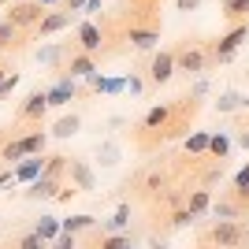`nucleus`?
I'll list each match as a JSON object with an SVG mask.
<instances>
[{
    "label": "nucleus",
    "instance_id": "32",
    "mask_svg": "<svg viewBox=\"0 0 249 249\" xmlns=\"http://www.w3.org/2000/svg\"><path fill=\"white\" fill-rule=\"evenodd\" d=\"M63 52H67L63 45H41V49H37V60H41V63H60Z\"/></svg>",
    "mask_w": 249,
    "mask_h": 249
},
{
    "label": "nucleus",
    "instance_id": "33",
    "mask_svg": "<svg viewBox=\"0 0 249 249\" xmlns=\"http://www.w3.org/2000/svg\"><path fill=\"white\" fill-rule=\"evenodd\" d=\"M134 242L126 238V234H108V238H101L97 242V249H130Z\"/></svg>",
    "mask_w": 249,
    "mask_h": 249
},
{
    "label": "nucleus",
    "instance_id": "42",
    "mask_svg": "<svg viewBox=\"0 0 249 249\" xmlns=\"http://www.w3.org/2000/svg\"><path fill=\"white\" fill-rule=\"evenodd\" d=\"M86 4H89V0H63V8H67V11H86Z\"/></svg>",
    "mask_w": 249,
    "mask_h": 249
},
{
    "label": "nucleus",
    "instance_id": "47",
    "mask_svg": "<svg viewBox=\"0 0 249 249\" xmlns=\"http://www.w3.org/2000/svg\"><path fill=\"white\" fill-rule=\"evenodd\" d=\"M0 4H11V0H0Z\"/></svg>",
    "mask_w": 249,
    "mask_h": 249
},
{
    "label": "nucleus",
    "instance_id": "10",
    "mask_svg": "<svg viewBox=\"0 0 249 249\" xmlns=\"http://www.w3.org/2000/svg\"><path fill=\"white\" fill-rule=\"evenodd\" d=\"M71 19H74V11H67V8H52V11H45V19H41V26H37V34H41V37H49V34H60V30H67V26H71Z\"/></svg>",
    "mask_w": 249,
    "mask_h": 249
},
{
    "label": "nucleus",
    "instance_id": "20",
    "mask_svg": "<svg viewBox=\"0 0 249 249\" xmlns=\"http://www.w3.org/2000/svg\"><path fill=\"white\" fill-rule=\"evenodd\" d=\"M34 234H37V238H45V242L52 246V242H56V238L63 234V223H60L56 216H41L37 223H34Z\"/></svg>",
    "mask_w": 249,
    "mask_h": 249
},
{
    "label": "nucleus",
    "instance_id": "15",
    "mask_svg": "<svg viewBox=\"0 0 249 249\" xmlns=\"http://www.w3.org/2000/svg\"><path fill=\"white\" fill-rule=\"evenodd\" d=\"M63 71L71 74V78H89V74L97 71V63H93V56H89V52H74Z\"/></svg>",
    "mask_w": 249,
    "mask_h": 249
},
{
    "label": "nucleus",
    "instance_id": "28",
    "mask_svg": "<svg viewBox=\"0 0 249 249\" xmlns=\"http://www.w3.org/2000/svg\"><path fill=\"white\" fill-rule=\"evenodd\" d=\"M234 197H238L242 205H246V212H249V164L234 175Z\"/></svg>",
    "mask_w": 249,
    "mask_h": 249
},
{
    "label": "nucleus",
    "instance_id": "41",
    "mask_svg": "<svg viewBox=\"0 0 249 249\" xmlns=\"http://www.w3.org/2000/svg\"><path fill=\"white\" fill-rule=\"evenodd\" d=\"M190 93H194V97H205V93H208V78H197V82H194V89H190Z\"/></svg>",
    "mask_w": 249,
    "mask_h": 249
},
{
    "label": "nucleus",
    "instance_id": "35",
    "mask_svg": "<svg viewBox=\"0 0 249 249\" xmlns=\"http://www.w3.org/2000/svg\"><path fill=\"white\" fill-rule=\"evenodd\" d=\"M15 86H19V74L11 71V74H8V78H4V86H0V101H4V97H8V93H11V89H15Z\"/></svg>",
    "mask_w": 249,
    "mask_h": 249
},
{
    "label": "nucleus",
    "instance_id": "45",
    "mask_svg": "<svg viewBox=\"0 0 249 249\" xmlns=\"http://www.w3.org/2000/svg\"><path fill=\"white\" fill-rule=\"evenodd\" d=\"M4 78H8V71H4V67H0V86H4Z\"/></svg>",
    "mask_w": 249,
    "mask_h": 249
},
{
    "label": "nucleus",
    "instance_id": "46",
    "mask_svg": "<svg viewBox=\"0 0 249 249\" xmlns=\"http://www.w3.org/2000/svg\"><path fill=\"white\" fill-rule=\"evenodd\" d=\"M246 78H249V63H246Z\"/></svg>",
    "mask_w": 249,
    "mask_h": 249
},
{
    "label": "nucleus",
    "instance_id": "19",
    "mask_svg": "<svg viewBox=\"0 0 249 249\" xmlns=\"http://www.w3.org/2000/svg\"><path fill=\"white\" fill-rule=\"evenodd\" d=\"M171 112H175V108H171V104H156V108H149L145 112V130H164L167 123H171Z\"/></svg>",
    "mask_w": 249,
    "mask_h": 249
},
{
    "label": "nucleus",
    "instance_id": "23",
    "mask_svg": "<svg viewBox=\"0 0 249 249\" xmlns=\"http://www.w3.org/2000/svg\"><path fill=\"white\" fill-rule=\"evenodd\" d=\"M60 223H63V234H78V231H93V227H97V219L89 216V212L67 216V219H60Z\"/></svg>",
    "mask_w": 249,
    "mask_h": 249
},
{
    "label": "nucleus",
    "instance_id": "4",
    "mask_svg": "<svg viewBox=\"0 0 249 249\" xmlns=\"http://www.w3.org/2000/svg\"><path fill=\"white\" fill-rule=\"evenodd\" d=\"M45 19V8L37 4V0H15V4H8V22L11 26H41Z\"/></svg>",
    "mask_w": 249,
    "mask_h": 249
},
{
    "label": "nucleus",
    "instance_id": "43",
    "mask_svg": "<svg viewBox=\"0 0 249 249\" xmlns=\"http://www.w3.org/2000/svg\"><path fill=\"white\" fill-rule=\"evenodd\" d=\"M41 8H63V0H37Z\"/></svg>",
    "mask_w": 249,
    "mask_h": 249
},
{
    "label": "nucleus",
    "instance_id": "48",
    "mask_svg": "<svg viewBox=\"0 0 249 249\" xmlns=\"http://www.w3.org/2000/svg\"><path fill=\"white\" fill-rule=\"evenodd\" d=\"M130 249H134V246H130Z\"/></svg>",
    "mask_w": 249,
    "mask_h": 249
},
{
    "label": "nucleus",
    "instance_id": "11",
    "mask_svg": "<svg viewBox=\"0 0 249 249\" xmlns=\"http://www.w3.org/2000/svg\"><path fill=\"white\" fill-rule=\"evenodd\" d=\"M63 186H60V178H52V175H41V178H34L30 190H26V201H49V197H60Z\"/></svg>",
    "mask_w": 249,
    "mask_h": 249
},
{
    "label": "nucleus",
    "instance_id": "18",
    "mask_svg": "<svg viewBox=\"0 0 249 249\" xmlns=\"http://www.w3.org/2000/svg\"><path fill=\"white\" fill-rule=\"evenodd\" d=\"M86 82H89V89H97V93H123L126 89V78H104L101 71H93Z\"/></svg>",
    "mask_w": 249,
    "mask_h": 249
},
{
    "label": "nucleus",
    "instance_id": "30",
    "mask_svg": "<svg viewBox=\"0 0 249 249\" xmlns=\"http://www.w3.org/2000/svg\"><path fill=\"white\" fill-rule=\"evenodd\" d=\"M19 45V26H11L8 19L0 22V49H15Z\"/></svg>",
    "mask_w": 249,
    "mask_h": 249
},
{
    "label": "nucleus",
    "instance_id": "21",
    "mask_svg": "<svg viewBox=\"0 0 249 249\" xmlns=\"http://www.w3.org/2000/svg\"><path fill=\"white\" fill-rule=\"evenodd\" d=\"M219 11H223V19H231L234 26H238V22H249V0H223Z\"/></svg>",
    "mask_w": 249,
    "mask_h": 249
},
{
    "label": "nucleus",
    "instance_id": "12",
    "mask_svg": "<svg viewBox=\"0 0 249 249\" xmlns=\"http://www.w3.org/2000/svg\"><path fill=\"white\" fill-rule=\"evenodd\" d=\"M216 112L231 115V112H249V93H238V89H223L216 97Z\"/></svg>",
    "mask_w": 249,
    "mask_h": 249
},
{
    "label": "nucleus",
    "instance_id": "13",
    "mask_svg": "<svg viewBox=\"0 0 249 249\" xmlns=\"http://www.w3.org/2000/svg\"><path fill=\"white\" fill-rule=\"evenodd\" d=\"M41 171H45V156H26V160H19V167L11 171V178L30 186L34 178H41Z\"/></svg>",
    "mask_w": 249,
    "mask_h": 249
},
{
    "label": "nucleus",
    "instance_id": "16",
    "mask_svg": "<svg viewBox=\"0 0 249 249\" xmlns=\"http://www.w3.org/2000/svg\"><path fill=\"white\" fill-rule=\"evenodd\" d=\"M126 41L134 45V49H156L160 45V30H153V26H130Z\"/></svg>",
    "mask_w": 249,
    "mask_h": 249
},
{
    "label": "nucleus",
    "instance_id": "38",
    "mask_svg": "<svg viewBox=\"0 0 249 249\" xmlns=\"http://www.w3.org/2000/svg\"><path fill=\"white\" fill-rule=\"evenodd\" d=\"M171 223H175V227H186V223H194V216H190L186 208H178V212H175V219H171Z\"/></svg>",
    "mask_w": 249,
    "mask_h": 249
},
{
    "label": "nucleus",
    "instance_id": "26",
    "mask_svg": "<svg viewBox=\"0 0 249 249\" xmlns=\"http://www.w3.org/2000/svg\"><path fill=\"white\" fill-rule=\"evenodd\" d=\"M78 126H82V119L71 112V115H63V119H56L52 134H56V138H71V134H78Z\"/></svg>",
    "mask_w": 249,
    "mask_h": 249
},
{
    "label": "nucleus",
    "instance_id": "9",
    "mask_svg": "<svg viewBox=\"0 0 249 249\" xmlns=\"http://www.w3.org/2000/svg\"><path fill=\"white\" fill-rule=\"evenodd\" d=\"M175 67L178 71H186V74H201L208 67V52L205 49H182V52H175Z\"/></svg>",
    "mask_w": 249,
    "mask_h": 249
},
{
    "label": "nucleus",
    "instance_id": "37",
    "mask_svg": "<svg viewBox=\"0 0 249 249\" xmlns=\"http://www.w3.org/2000/svg\"><path fill=\"white\" fill-rule=\"evenodd\" d=\"M49 249H74V234H60V238L52 242Z\"/></svg>",
    "mask_w": 249,
    "mask_h": 249
},
{
    "label": "nucleus",
    "instance_id": "36",
    "mask_svg": "<svg viewBox=\"0 0 249 249\" xmlns=\"http://www.w3.org/2000/svg\"><path fill=\"white\" fill-rule=\"evenodd\" d=\"M142 86H145V82H142V78H138V74H126V93H142Z\"/></svg>",
    "mask_w": 249,
    "mask_h": 249
},
{
    "label": "nucleus",
    "instance_id": "5",
    "mask_svg": "<svg viewBox=\"0 0 249 249\" xmlns=\"http://www.w3.org/2000/svg\"><path fill=\"white\" fill-rule=\"evenodd\" d=\"M45 97H49V108H67V104L78 97V78H71V74L63 71L60 78L45 89Z\"/></svg>",
    "mask_w": 249,
    "mask_h": 249
},
{
    "label": "nucleus",
    "instance_id": "14",
    "mask_svg": "<svg viewBox=\"0 0 249 249\" xmlns=\"http://www.w3.org/2000/svg\"><path fill=\"white\" fill-rule=\"evenodd\" d=\"M49 112V97L41 93V89H34L30 97H26V101H22V119H30V123H41V115Z\"/></svg>",
    "mask_w": 249,
    "mask_h": 249
},
{
    "label": "nucleus",
    "instance_id": "39",
    "mask_svg": "<svg viewBox=\"0 0 249 249\" xmlns=\"http://www.w3.org/2000/svg\"><path fill=\"white\" fill-rule=\"evenodd\" d=\"M201 4H205V0H175V8H178V11H197Z\"/></svg>",
    "mask_w": 249,
    "mask_h": 249
},
{
    "label": "nucleus",
    "instance_id": "1",
    "mask_svg": "<svg viewBox=\"0 0 249 249\" xmlns=\"http://www.w3.org/2000/svg\"><path fill=\"white\" fill-rule=\"evenodd\" d=\"M205 242L216 249H246L249 246V223L246 219H216L208 227Z\"/></svg>",
    "mask_w": 249,
    "mask_h": 249
},
{
    "label": "nucleus",
    "instance_id": "17",
    "mask_svg": "<svg viewBox=\"0 0 249 249\" xmlns=\"http://www.w3.org/2000/svg\"><path fill=\"white\" fill-rule=\"evenodd\" d=\"M208 212H212V219H242L246 216V205L238 197H227V201H216Z\"/></svg>",
    "mask_w": 249,
    "mask_h": 249
},
{
    "label": "nucleus",
    "instance_id": "22",
    "mask_svg": "<svg viewBox=\"0 0 249 249\" xmlns=\"http://www.w3.org/2000/svg\"><path fill=\"white\" fill-rule=\"evenodd\" d=\"M208 208H212V194H208V190H194V194L186 197V212H190L194 219H197V216H205Z\"/></svg>",
    "mask_w": 249,
    "mask_h": 249
},
{
    "label": "nucleus",
    "instance_id": "27",
    "mask_svg": "<svg viewBox=\"0 0 249 249\" xmlns=\"http://www.w3.org/2000/svg\"><path fill=\"white\" fill-rule=\"evenodd\" d=\"M126 223H130V205H119V208H115V216L108 219L104 227H108V234H123Z\"/></svg>",
    "mask_w": 249,
    "mask_h": 249
},
{
    "label": "nucleus",
    "instance_id": "6",
    "mask_svg": "<svg viewBox=\"0 0 249 249\" xmlns=\"http://www.w3.org/2000/svg\"><path fill=\"white\" fill-rule=\"evenodd\" d=\"M67 175H71V186L78 190V194L97 190V175H93V167L86 164V160H67Z\"/></svg>",
    "mask_w": 249,
    "mask_h": 249
},
{
    "label": "nucleus",
    "instance_id": "34",
    "mask_svg": "<svg viewBox=\"0 0 249 249\" xmlns=\"http://www.w3.org/2000/svg\"><path fill=\"white\" fill-rule=\"evenodd\" d=\"M19 249H49V242H45V238H37V234H34V231H30V234H22Z\"/></svg>",
    "mask_w": 249,
    "mask_h": 249
},
{
    "label": "nucleus",
    "instance_id": "31",
    "mask_svg": "<svg viewBox=\"0 0 249 249\" xmlns=\"http://www.w3.org/2000/svg\"><path fill=\"white\" fill-rule=\"evenodd\" d=\"M63 171H67V156H45V171H41V175L63 178Z\"/></svg>",
    "mask_w": 249,
    "mask_h": 249
},
{
    "label": "nucleus",
    "instance_id": "7",
    "mask_svg": "<svg viewBox=\"0 0 249 249\" xmlns=\"http://www.w3.org/2000/svg\"><path fill=\"white\" fill-rule=\"evenodd\" d=\"M178 67H175V52H167V49H160L153 56V63H149V78H153L156 86H164V82H171V74H175Z\"/></svg>",
    "mask_w": 249,
    "mask_h": 249
},
{
    "label": "nucleus",
    "instance_id": "3",
    "mask_svg": "<svg viewBox=\"0 0 249 249\" xmlns=\"http://www.w3.org/2000/svg\"><path fill=\"white\" fill-rule=\"evenodd\" d=\"M45 130H34V134L26 138H15V142H8L4 145V160H26V156H41L45 153Z\"/></svg>",
    "mask_w": 249,
    "mask_h": 249
},
{
    "label": "nucleus",
    "instance_id": "40",
    "mask_svg": "<svg viewBox=\"0 0 249 249\" xmlns=\"http://www.w3.org/2000/svg\"><path fill=\"white\" fill-rule=\"evenodd\" d=\"M234 142H238L242 149L249 153V126H238V134H234Z\"/></svg>",
    "mask_w": 249,
    "mask_h": 249
},
{
    "label": "nucleus",
    "instance_id": "25",
    "mask_svg": "<svg viewBox=\"0 0 249 249\" xmlns=\"http://www.w3.org/2000/svg\"><path fill=\"white\" fill-rule=\"evenodd\" d=\"M208 142H212V134H208V130H194V134L186 138V153H190V156H205V153H208Z\"/></svg>",
    "mask_w": 249,
    "mask_h": 249
},
{
    "label": "nucleus",
    "instance_id": "29",
    "mask_svg": "<svg viewBox=\"0 0 249 249\" xmlns=\"http://www.w3.org/2000/svg\"><path fill=\"white\" fill-rule=\"evenodd\" d=\"M208 153L216 156V160H223V156L231 153V138L223 134V130H219V134H212V142H208Z\"/></svg>",
    "mask_w": 249,
    "mask_h": 249
},
{
    "label": "nucleus",
    "instance_id": "44",
    "mask_svg": "<svg viewBox=\"0 0 249 249\" xmlns=\"http://www.w3.org/2000/svg\"><path fill=\"white\" fill-rule=\"evenodd\" d=\"M8 182H15V178H11V171H4V175H0V186H8Z\"/></svg>",
    "mask_w": 249,
    "mask_h": 249
},
{
    "label": "nucleus",
    "instance_id": "8",
    "mask_svg": "<svg viewBox=\"0 0 249 249\" xmlns=\"http://www.w3.org/2000/svg\"><path fill=\"white\" fill-rule=\"evenodd\" d=\"M74 41H78V52H101V45H104V37H101V26L97 22H78V30H74Z\"/></svg>",
    "mask_w": 249,
    "mask_h": 249
},
{
    "label": "nucleus",
    "instance_id": "2",
    "mask_svg": "<svg viewBox=\"0 0 249 249\" xmlns=\"http://www.w3.org/2000/svg\"><path fill=\"white\" fill-rule=\"evenodd\" d=\"M242 41H249V22H238V26H231L216 45H212V60L216 63H227L234 60V52L242 49Z\"/></svg>",
    "mask_w": 249,
    "mask_h": 249
},
{
    "label": "nucleus",
    "instance_id": "24",
    "mask_svg": "<svg viewBox=\"0 0 249 249\" xmlns=\"http://www.w3.org/2000/svg\"><path fill=\"white\" fill-rule=\"evenodd\" d=\"M119 156H123V149L115 145V142H101V145H97V160H101V167H115V164H119Z\"/></svg>",
    "mask_w": 249,
    "mask_h": 249
}]
</instances>
